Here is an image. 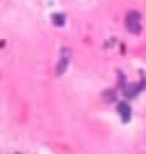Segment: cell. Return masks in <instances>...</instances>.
Here are the masks:
<instances>
[{"label": "cell", "mask_w": 146, "mask_h": 154, "mask_svg": "<svg viewBox=\"0 0 146 154\" xmlns=\"http://www.w3.org/2000/svg\"><path fill=\"white\" fill-rule=\"evenodd\" d=\"M118 112H119L120 118H122V121H123L125 124L130 121V117H132V108H130V105H129L127 102L122 101V102L118 104Z\"/></svg>", "instance_id": "277c9868"}, {"label": "cell", "mask_w": 146, "mask_h": 154, "mask_svg": "<svg viewBox=\"0 0 146 154\" xmlns=\"http://www.w3.org/2000/svg\"><path fill=\"white\" fill-rule=\"evenodd\" d=\"M52 20H53L54 26H63L66 23V16L63 13H53L52 14Z\"/></svg>", "instance_id": "5b68a950"}, {"label": "cell", "mask_w": 146, "mask_h": 154, "mask_svg": "<svg viewBox=\"0 0 146 154\" xmlns=\"http://www.w3.org/2000/svg\"><path fill=\"white\" fill-rule=\"evenodd\" d=\"M143 88H145V79L140 81V84L132 82V84H127V85L123 87V94H125L126 98H135Z\"/></svg>", "instance_id": "3957f363"}, {"label": "cell", "mask_w": 146, "mask_h": 154, "mask_svg": "<svg viewBox=\"0 0 146 154\" xmlns=\"http://www.w3.org/2000/svg\"><path fill=\"white\" fill-rule=\"evenodd\" d=\"M73 52L70 48L63 46L60 49V55H59V60L56 63V75L57 76H62L67 71V68L70 65V60H72Z\"/></svg>", "instance_id": "6da1fadb"}, {"label": "cell", "mask_w": 146, "mask_h": 154, "mask_svg": "<svg viewBox=\"0 0 146 154\" xmlns=\"http://www.w3.org/2000/svg\"><path fill=\"white\" fill-rule=\"evenodd\" d=\"M125 25L126 29L130 32L132 35H139L142 32V25H140V14L135 10H130L126 14V19H125Z\"/></svg>", "instance_id": "7a4b0ae2"}, {"label": "cell", "mask_w": 146, "mask_h": 154, "mask_svg": "<svg viewBox=\"0 0 146 154\" xmlns=\"http://www.w3.org/2000/svg\"><path fill=\"white\" fill-rule=\"evenodd\" d=\"M103 97L106 98L107 102H112V101H115V98H116V95H115V92H113V89H107V91H105V92H103Z\"/></svg>", "instance_id": "8992f818"}]
</instances>
